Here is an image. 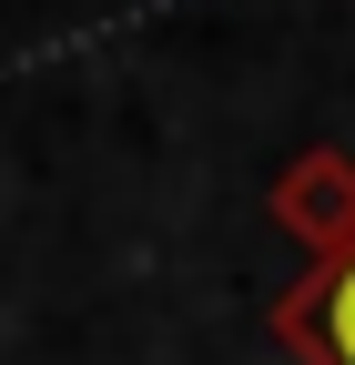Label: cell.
I'll return each instance as SVG.
<instances>
[{"label": "cell", "mask_w": 355, "mask_h": 365, "mask_svg": "<svg viewBox=\"0 0 355 365\" xmlns=\"http://www.w3.org/2000/svg\"><path fill=\"white\" fill-rule=\"evenodd\" d=\"M325 345H335V365H355V264L325 284Z\"/></svg>", "instance_id": "6da1fadb"}]
</instances>
